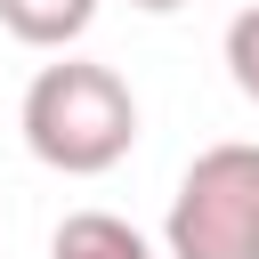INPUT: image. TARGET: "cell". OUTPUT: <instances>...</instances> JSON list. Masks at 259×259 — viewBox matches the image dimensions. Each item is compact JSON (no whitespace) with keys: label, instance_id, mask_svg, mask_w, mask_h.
Wrapping results in <instances>:
<instances>
[{"label":"cell","instance_id":"5","mask_svg":"<svg viewBox=\"0 0 259 259\" xmlns=\"http://www.w3.org/2000/svg\"><path fill=\"white\" fill-rule=\"evenodd\" d=\"M227 73H235V89L259 105V8H243V16L227 24Z\"/></svg>","mask_w":259,"mask_h":259},{"label":"cell","instance_id":"2","mask_svg":"<svg viewBox=\"0 0 259 259\" xmlns=\"http://www.w3.org/2000/svg\"><path fill=\"white\" fill-rule=\"evenodd\" d=\"M170 259H259V146H202L162 219Z\"/></svg>","mask_w":259,"mask_h":259},{"label":"cell","instance_id":"1","mask_svg":"<svg viewBox=\"0 0 259 259\" xmlns=\"http://www.w3.org/2000/svg\"><path fill=\"white\" fill-rule=\"evenodd\" d=\"M16 121H24L32 162H49L65 178H97V170H113L138 146V97H130V81L113 65H89V57L40 65Z\"/></svg>","mask_w":259,"mask_h":259},{"label":"cell","instance_id":"3","mask_svg":"<svg viewBox=\"0 0 259 259\" xmlns=\"http://www.w3.org/2000/svg\"><path fill=\"white\" fill-rule=\"evenodd\" d=\"M49 259H154V243L130 219H113V210H73L49 235Z\"/></svg>","mask_w":259,"mask_h":259},{"label":"cell","instance_id":"4","mask_svg":"<svg viewBox=\"0 0 259 259\" xmlns=\"http://www.w3.org/2000/svg\"><path fill=\"white\" fill-rule=\"evenodd\" d=\"M0 24L24 49H73L97 24V0H0Z\"/></svg>","mask_w":259,"mask_h":259},{"label":"cell","instance_id":"6","mask_svg":"<svg viewBox=\"0 0 259 259\" xmlns=\"http://www.w3.org/2000/svg\"><path fill=\"white\" fill-rule=\"evenodd\" d=\"M130 8H146V16H170V8H186V0H130Z\"/></svg>","mask_w":259,"mask_h":259}]
</instances>
